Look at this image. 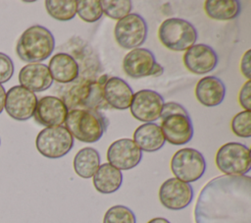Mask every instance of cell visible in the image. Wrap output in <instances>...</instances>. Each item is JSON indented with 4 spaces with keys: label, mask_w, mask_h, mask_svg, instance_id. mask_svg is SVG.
Here are the masks:
<instances>
[{
    "label": "cell",
    "mask_w": 251,
    "mask_h": 223,
    "mask_svg": "<svg viewBox=\"0 0 251 223\" xmlns=\"http://www.w3.org/2000/svg\"><path fill=\"white\" fill-rule=\"evenodd\" d=\"M195 223H251V178L222 175L201 190Z\"/></svg>",
    "instance_id": "6da1fadb"
},
{
    "label": "cell",
    "mask_w": 251,
    "mask_h": 223,
    "mask_svg": "<svg viewBox=\"0 0 251 223\" xmlns=\"http://www.w3.org/2000/svg\"><path fill=\"white\" fill-rule=\"evenodd\" d=\"M109 125L108 118L98 110L70 109L65 120V128L76 139L92 143L98 141Z\"/></svg>",
    "instance_id": "7a4b0ae2"
},
{
    "label": "cell",
    "mask_w": 251,
    "mask_h": 223,
    "mask_svg": "<svg viewBox=\"0 0 251 223\" xmlns=\"http://www.w3.org/2000/svg\"><path fill=\"white\" fill-rule=\"evenodd\" d=\"M55 48V38L52 32L43 26L35 25L26 28L16 45L19 58L33 64L46 60Z\"/></svg>",
    "instance_id": "3957f363"
},
{
    "label": "cell",
    "mask_w": 251,
    "mask_h": 223,
    "mask_svg": "<svg viewBox=\"0 0 251 223\" xmlns=\"http://www.w3.org/2000/svg\"><path fill=\"white\" fill-rule=\"evenodd\" d=\"M160 118L165 140L174 145H182L191 140L193 125L187 110L177 102L164 103Z\"/></svg>",
    "instance_id": "277c9868"
},
{
    "label": "cell",
    "mask_w": 251,
    "mask_h": 223,
    "mask_svg": "<svg viewBox=\"0 0 251 223\" xmlns=\"http://www.w3.org/2000/svg\"><path fill=\"white\" fill-rule=\"evenodd\" d=\"M158 37L161 43L170 50L186 51L196 43L198 33L190 22L179 18H170L159 27Z\"/></svg>",
    "instance_id": "5b68a950"
},
{
    "label": "cell",
    "mask_w": 251,
    "mask_h": 223,
    "mask_svg": "<svg viewBox=\"0 0 251 223\" xmlns=\"http://www.w3.org/2000/svg\"><path fill=\"white\" fill-rule=\"evenodd\" d=\"M215 162L218 169L226 175L242 176L250 171V149L240 142H227L217 151Z\"/></svg>",
    "instance_id": "8992f818"
},
{
    "label": "cell",
    "mask_w": 251,
    "mask_h": 223,
    "mask_svg": "<svg viewBox=\"0 0 251 223\" xmlns=\"http://www.w3.org/2000/svg\"><path fill=\"white\" fill-rule=\"evenodd\" d=\"M35 146L47 158H61L73 148L74 137L64 126L47 127L38 133Z\"/></svg>",
    "instance_id": "52a82bcc"
},
{
    "label": "cell",
    "mask_w": 251,
    "mask_h": 223,
    "mask_svg": "<svg viewBox=\"0 0 251 223\" xmlns=\"http://www.w3.org/2000/svg\"><path fill=\"white\" fill-rule=\"evenodd\" d=\"M171 170L176 179L189 184L199 180L204 175L206 160L197 149L181 148L173 155Z\"/></svg>",
    "instance_id": "ba28073f"
},
{
    "label": "cell",
    "mask_w": 251,
    "mask_h": 223,
    "mask_svg": "<svg viewBox=\"0 0 251 223\" xmlns=\"http://www.w3.org/2000/svg\"><path fill=\"white\" fill-rule=\"evenodd\" d=\"M68 109L83 108L98 110L108 105L104 99L103 85L95 80H86L70 89L64 100Z\"/></svg>",
    "instance_id": "9c48e42d"
},
{
    "label": "cell",
    "mask_w": 251,
    "mask_h": 223,
    "mask_svg": "<svg viewBox=\"0 0 251 223\" xmlns=\"http://www.w3.org/2000/svg\"><path fill=\"white\" fill-rule=\"evenodd\" d=\"M148 26L143 17L130 13L116 23L114 34L118 44L125 49L139 48L147 38Z\"/></svg>",
    "instance_id": "30bf717a"
},
{
    "label": "cell",
    "mask_w": 251,
    "mask_h": 223,
    "mask_svg": "<svg viewBox=\"0 0 251 223\" xmlns=\"http://www.w3.org/2000/svg\"><path fill=\"white\" fill-rule=\"evenodd\" d=\"M123 68L126 76L133 79L159 77L164 73V68L156 61L152 51L147 48L131 49L124 58Z\"/></svg>",
    "instance_id": "8fae6325"
},
{
    "label": "cell",
    "mask_w": 251,
    "mask_h": 223,
    "mask_svg": "<svg viewBox=\"0 0 251 223\" xmlns=\"http://www.w3.org/2000/svg\"><path fill=\"white\" fill-rule=\"evenodd\" d=\"M37 97L34 92L22 85L12 86L6 92L5 110L7 114L18 121H25L34 114Z\"/></svg>",
    "instance_id": "7c38bea8"
},
{
    "label": "cell",
    "mask_w": 251,
    "mask_h": 223,
    "mask_svg": "<svg viewBox=\"0 0 251 223\" xmlns=\"http://www.w3.org/2000/svg\"><path fill=\"white\" fill-rule=\"evenodd\" d=\"M164 98L152 89H141L133 93L130 102V113L138 121L151 123L160 118Z\"/></svg>",
    "instance_id": "4fadbf2b"
},
{
    "label": "cell",
    "mask_w": 251,
    "mask_h": 223,
    "mask_svg": "<svg viewBox=\"0 0 251 223\" xmlns=\"http://www.w3.org/2000/svg\"><path fill=\"white\" fill-rule=\"evenodd\" d=\"M193 189L190 184L176 178L166 180L159 189V199L163 206L170 210H180L193 199Z\"/></svg>",
    "instance_id": "5bb4252c"
},
{
    "label": "cell",
    "mask_w": 251,
    "mask_h": 223,
    "mask_svg": "<svg viewBox=\"0 0 251 223\" xmlns=\"http://www.w3.org/2000/svg\"><path fill=\"white\" fill-rule=\"evenodd\" d=\"M107 159L119 170H129L140 163L142 151L131 139H120L108 147Z\"/></svg>",
    "instance_id": "9a60e30c"
},
{
    "label": "cell",
    "mask_w": 251,
    "mask_h": 223,
    "mask_svg": "<svg viewBox=\"0 0 251 223\" xmlns=\"http://www.w3.org/2000/svg\"><path fill=\"white\" fill-rule=\"evenodd\" d=\"M69 109L63 99L47 95L37 100L33 114L34 120L39 125L47 127H57L65 123Z\"/></svg>",
    "instance_id": "2e32d148"
},
{
    "label": "cell",
    "mask_w": 251,
    "mask_h": 223,
    "mask_svg": "<svg viewBox=\"0 0 251 223\" xmlns=\"http://www.w3.org/2000/svg\"><path fill=\"white\" fill-rule=\"evenodd\" d=\"M182 60L185 68L196 75L212 72L219 62L216 51L204 43L194 44L188 48L183 54Z\"/></svg>",
    "instance_id": "e0dca14e"
},
{
    "label": "cell",
    "mask_w": 251,
    "mask_h": 223,
    "mask_svg": "<svg viewBox=\"0 0 251 223\" xmlns=\"http://www.w3.org/2000/svg\"><path fill=\"white\" fill-rule=\"evenodd\" d=\"M20 85L32 92H40L48 89L53 84V79L48 66L41 63L27 64L19 73Z\"/></svg>",
    "instance_id": "ac0fdd59"
},
{
    "label": "cell",
    "mask_w": 251,
    "mask_h": 223,
    "mask_svg": "<svg viewBox=\"0 0 251 223\" xmlns=\"http://www.w3.org/2000/svg\"><path fill=\"white\" fill-rule=\"evenodd\" d=\"M103 94L107 105L114 109L125 110L130 106L133 91L122 78L110 77L103 85Z\"/></svg>",
    "instance_id": "d6986e66"
},
{
    "label": "cell",
    "mask_w": 251,
    "mask_h": 223,
    "mask_svg": "<svg viewBox=\"0 0 251 223\" xmlns=\"http://www.w3.org/2000/svg\"><path fill=\"white\" fill-rule=\"evenodd\" d=\"M49 72L53 80L60 84L75 82L79 76V65L75 57L66 52L56 53L49 61Z\"/></svg>",
    "instance_id": "ffe728a7"
},
{
    "label": "cell",
    "mask_w": 251,
    "mask_h": 223,
    "mask_svg": "<svg viewBox=\"0 0 251 223\" xmlns=\"http://www.w3.org/2000/svg\"><path fill=\"white\" fill-rule=\"evenodd\" d=\"M226 95V86L221 79L215 76H207L198 81L195 86L197 100L206 107L220 105Z\"/></svg>",
    "instance_id": "44dd1931"
},
{
    "label": "cell",
    "mask_w": 251,
    "mask_h": 223,
    "mask_svg": "<svg viewBox=\"0 0 251 223\" xmlns=\"http://www.w3.org/2000/svg\"><path fill=\"white\" fill-rule=\"evenodd\" d=\"M135 144L142 151L154 152L162 148L165 144V138L159 125L155 123H145L140 125L133 133Z\"/></svg>",
    "instance_id": "7402d4cb"
},
{
    "label": "cell",
    "mask_w": 251,
    "mask_h": 223,
    "mask_svg": "<svg viewBox=\"0 0 251 223\" xmlns=\"http://www.w3.org/2000/svg\"><path fill=\"white\" fill-rule=\"evenodd\" d=\"M92 183L97 192L106 195L113 194L121 188L123 174L110 163H103L93 175Z\"/></svg>",
    "instance_id": "603a6c76"
},
{
    "label": "cell",
    "mask_w": 251,
    "mask_h": 223,
    "mask_svg": "<svg viewBox=\"0 0 251 223\" xmlns=\"http://www.w3.org/2000/svg\"><path fill=\"white\" fill-rule=\"evenodd\" d=\"M100 154L93 147H83L78 150L74 158V169L76 175L83 179L93 177L100 166Z\"/></svg>",
    "instance_id": "cb8c5ba5"
},
{
    "label": "cell",
    "mask_w": 251,
    "mask_h": 223,
    "mask_svg": "<svg viewBox=\"0 0 251 223\" xmlns=\"http://www.w3.org/2000/svg\"><path fill=\"white\" fill-rule=\"evenodd\" d=\"M204 10L211 19L229 21L240 14L241 5L237 0H207L204 3Z\"/></svg>",
    "instance_id": "d4e9b609"
},
{
    "label": "cell",
    "mask_w": 251,
    "mask_h": 223,
    "mask_svg": "<svg viewBox=\"0 0 251 223\" xmlns=\"http://www.w3.org/2000/svg\"><path fill=\"white\" fill-rule=\"evenodd\" d=\"M45 8L53 19L61 22L71 21L76 15L75 0H47Z\"/></svg>",
    "instance_id": "484cf974"
},
{
    "label": "cell",
    "mask_w": 251,
    "mask_h": 223,
    "mask_svg": "<svg viewBox=\"0 0 251 223\" xmlns=\"http://www.w3.org/2000/svg\"><path fill=\"white\" fill-rule=\"evenodd\" d=\"M76 14L86 23H95L103 15L101 1L78 0L76 1Z\"/></svg>",
    "instance_id": "4316f807"
},
{
    "label": "cell",
    "mask_w": 251,
    "mask_h": 223,
    "mask_svg": "<svg viewBox=\"0 0 251 223\" xmlns=\"http://www.w3.org/2000/svg\"><path fill=\"white\" fill-rule=\"evenodd\" d=\"M103 14L114 20H121L130 14L132 2L129 0H102Z\"/></svg>",
    "instance_id": "83f0119b"
},
{
    "label": "cell",
    "mask_w": 251,
    "mask_h": 223,
    "mask_svg": "<svg viewBox=\"0 0 251 223\" xmlns=\"http://www.w3.org/2000/svg\"><path fill=\"white\" fill-rule=\"evenodd\" d=\"M103 223H136L133 211L125 205L110 207L103 218Z\"/></svg>",
    "instance_id": "f1b7e54d"
},
{
    "label": "cell",
    "mask_w": 251,
    "mask_h": 223,
    "mask_svg": "<svg viewBox=\"0 0 251 223\" xmlns=\"http://www.w3.org/2000/svg\"><path fill=\"white\" fill-rule=\"evenodd\" d=\"M232 133L239 138L251 137V112L243 110L237 113L231 120Z\"/></svg>",
    "instance_id": "f546056e"
},
{
    "label": "cell",
    "mask_w": 251,
    "mask_h": 223,
    "mask_svg": "<svg viewBox=\"0 0 251 223\" xmlns=\"http://www.w3.org/2000/svg\"><path fill=\"white\" fill-rule=\"evenodd\" d=\"M14 74L12 59L5 53L0 52V84L7 83Z\"/></svg>",
    "instance_id": "4dcf8cb0"
},
{
    "label": "cell",
    "mask_w": 251,
    "mask_h": 223,
    "mask_svg": "<svg viewBox=\"0 0 251 223\" xmlns=\"http://www.w3.org/2000/svg\"><path fill=\"white\" fill-rule=\"evenodd\" d=\"M251 81H247L241 87L238 93V102L246 111L251 109Z\"/></svg>",
    "instance_id": "1f68e13d"
},
{
    "label": "cell",
    "mask_w": 251,
    "mask_h": 223,
    "mask_svg": "<svg viewBox=\"0 0 251 223\" xmlns=\"http://www.w3.org/2000/svg\"><path fill=\"white\" fill-rule=\"evenodd\" d=\"M250 54H251V50L248 49L242 56L241 58V62H240V71L242 73V75L248 80L250 81L251 78V65H250Z\"/></svg>",
    "instance_id": "d6a6232c"
},
{
    "label": "cell",
    "mask_w": 251,
    "mask_h": 223,
    "mask_svg": "<svg viewBox=\"0 0 251 223\" xmlns=\"http://www.w3.org/2000/svg\"><path fill=\"white\" fill-rule=\"evenodd\" d=\"M5 100H6V90L5 87L0 84V114L5 107Z\"/></svg>",
    "instance_id": "836d02e7"
},
{
    "label": "cell",
    "mask_w": 251,
    "mask_h": 223,
    "mask_svg": "<svg viewBox=\"0 0 251 223\" xmlns=\"http://www.w3.org/2000/svg\"><path fill=\"white\" fill-rule=\"evenodd\" d=\"M147 223H171V222L164 217H155V218L149 220Z\"/></svg>",
    "instance_id": "e575fe53"
}]
</instances>
